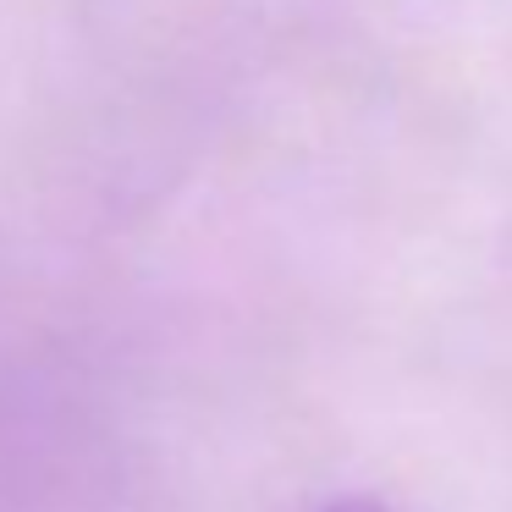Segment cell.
I'll list each match as a JSON object with an SVG mask.
<instances>
[{
  "mask_svg": "<svg viewBox=\"0 0 512 512\" xmlns=\"http://www.w3.org/2000/svg\"><path fill=\"white\" fill-rule=\"evenodd\" d=\"M325 512H391L386 501H375V496H342V501H331Z\"/></svg>",
  "mask_w": 512,
  "mask_h": 512,
  "instance_id": "obj_1",
  "label": "cell"
}]
</instances>
